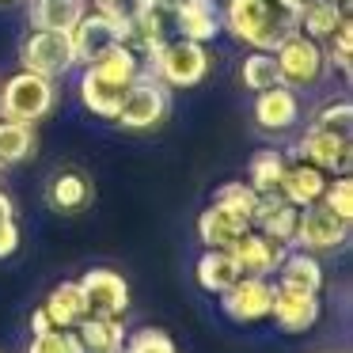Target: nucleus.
<instances>
[{
    "instance_id": "f8f14e48",
    "label": "nucleus",
    "mask_w": 353,
    "mask_h": 353,
    "mask_svg": "<svg viewBox=\"0 0 353 353\" xmlns=\"http://www.w3.org/2000/svg\"><path fill=\"white\" fill-rule=\"evenodd\" d=\"M319 292L289 289V285L274 281V304H270V319L277 323V330L285 334H304L319 323Z\"/></svg>"
},
{
    "instance_id": "4be33fe9",
    "label": "nucleus",
    "mask_w": 353,
    "mask_h": 353,
    "mask_svg": "<svg viewBox=\"0 0 353 353\" xmlns=\"http://www.w3.org/2000/svg\"><path fill=\"white\" fill-rule=\"evenodd\" d=\"M77 334L84 342V353H122L125 345V327L107 315H84L77 323Z\"/></svg>"
},
{
    "instance_id": "1a4fd4ad",
    "label": "nucleus",
    "mask_w": 353,
    "mask_h": 353,
    "mask_svg": "<svg viewBox=\"0 0 353 353\" xmlns=\"http://www.w3.org/2000/svg\"><path fill=\"white\" fill-rule=\"evenodd\" d=\"M270 304H274V285H270L266 277L239 274L236 281L221 292V312L228 315L232 323H239V327L270 319Z\"/></svg>"
},
{
    "instance_id": "6ab92c4d",
    "label": "nucleus",
    "mask_w": 353,
    "mask_h": 353,
    "mask_svg": "<svg viewBox=\"0 0 353 353\" xmlns=\"http://www.w3.org/2000/svg\"><path fill=\"white\" fill-rule=\"evenodd\" d=\"M247 228H251V221L243 213H236L228 205H216V201L209 209H201V216H198V236L205 247H232Z\"/></svg>"
},
{
    "instance_id": "cd10ccee",
    "label": "nucleus",
    "mask_w": 353,
    "mask_h": 353,
    "mask_svg": "<svg viewBox=\"0 0 353 353\" xmlns=\"http://www.w3.org/2000/svg\"><path fill=\"white\" fill-rule=\"evenodd\" d=\"M342 19H350V16H342L330 0H304V8H300V31H304L307 39L323 42V39H330V31H334Z\"/></svg>"
},
{
    "instance_id": "412c9836",
    "label": "nucleus",
    "mask_w": 353,
    "mask_h": 353,
    "mask_svg": "<svg viewBox=\"0 0 353 353\" xmlns=\"http://www.w3.org/2000/svg\"><path fill=\"white\" fill-rule=\"evenodd\" d=\"M42 307H46L50 323H54V327H61V330H72V327H77V323L88 315V304H84V289H80V281H61V285H54Z\"/></svg>"
},
{
    "instance_id": "c85d7f7f",
    "label": "nucleus",
    "mask_w": 353,
    "mask_h": 353,
    "mask_svg": "<svg viewBox=\"0 0 353 353\" xmlns=\"http://www.w3.org/2000/svg\"><path fill=\"white\" fill-rule=\"evenodd\" d=\"M239 80H243V88H251V92H266V88L281 84V72H277L274 54L254 50L251 57H243V65H239Z\"/></svg>"
},
{
    "instance_id": "ea45409f",
    "label": "nucleus",
    "mask_w": 353,
    "mask_h": 353,
    "mask_svg": "<svg viewBox=\"0 0 353 353\" xmlns=\"http://www.w3.org/2000/svg\"><path fill=\"white\" fill-rule=\"evenodd\" d=\"M285 4H289V8H296V12L304 8V0H285Z\"/></svg>"
},
{
    "instance_id": "58836bf2",
    "label": "nucleus",
    "mask_w": 353,
    "mask_h": 353,
    "mask_svg": "<svg viewBox=\"0 0 353 353\" xmlns=\"http://www.w3.org/2000/svg\"><path fill=\"white\" fill-rule=\"evenodd\" d=\"M179 4H183V0H148V8H156V12H168V16L179 8Z\"/></svg>"
},
{
    "instance_id": "9d476101",
    "label": "nucleus",
    "mask_w": 353,
    "mask_h": 353,
    "mask_svg": "<svg viewBox=\"0 0 353 353\" xmlns=\"http://www.w3.org/2000/svg\"><path fill=\"white\" fill-rule=\"evenodd\" d=\"M345 239H350V221L334 216L323 201L300 209V216H296V243L292 247H304V251L319 254V251H338V247H345Z\"/></svg>"
},
{
    "instance_id": "a878e982",
    "label": "nucleus",
    "mask_w": 353,
    "mask_h": 353,
    "mask_svg": "<svg viewBox=\"0 0 353 353\" xmlns=\"http://www.w3.org/2000/svg\"><path fill=\"white\" fill-rule=\"evenodd\" d=\"M92 201V183H88L80 171H61V175L50 183V205L57 213H80V209Z\"/></svg>"
},
{
    "instance_id": "5701e85b",
    "label": "nucleus",
    "mask_w": 353,
    "mask_h": 353,
    "mask_svg": "<svg viewBox=\"0 0 353 353\" xmlns=\"http://www.w3.org/2000/svg\"><path fill=\"white\" fill-rule=\"evenodd\" d=\"M88 12V0H34L31 4V23L39 31H65L80 23V16Z\"/></svg>"
},
{
    "instance_id": "0eeeda50",
    "label": "nucleus",
    "mask_w": 353,
    "mask_h": 353,
    "mask_svg": "<svg viewBox=\"0 0 353 353\" xmlns=\"http://www.w3.org/2000/svg\"><path fill=\"white\" fill-rule=\"evenodd\" d=\"M19 65L39 72V77L57 80L77 65V50H72V39L65 31H39L34 27L19 46Z\"/></svg>"
},
{
    "instance_id": "c9c22d12",
    "label": "nucleus",
    "mask_w": 353,
    "mask_h": 353,
    "mask_svg": "<svg viewBox=\"0 0 353 353\" xmlns=\"http://www.w3.org/2000/svg\"><path fill=\"white\" fill-rule=\"evenodd\" d=\"M145 8H148V0H95V12L118 19V23H130V19L141 16Z\"/></svg>"
},
{
    "instance_id": "72a5a7b5",
    "label": "nucleus",
    "mask_w": 353,
    "mask_h": 353,
    "mask_svg": "<svg viewBox=\"0 0 353 353\" xmlns=\"http://www.w3.org/2000/svg\"><path fill=\"white\" fill-rule=\"evenodd\" d=\"M323 205L330 209L334 216H342V221H350L353 224V179L350 175H338L334 183H327L323 186Z\"/></svg>"
},
{
    "instance_id": "7ed1b4c3",
    "label": "nucleus",
    "mask_w": 353,
    "mask_h": 353,
    "mask_svg": "<svg viewBox=\"0 0 353 353\" xmlns=\"http://www.w3.org/2000/svg\"><path fill=\"white\" fill-rule=\"evenodd\" d=\"M54 103H57L54 80L39 77L31 69H19L0 88V118H12V122H27V125L42 122L54 110Z\"/></svg>"
},
{
    "instance_id": "c756f323",
    "label": "nucleus",
    "mask_w": 353,
    "mask_h": 353,
    "mask_svg": "<svg viewBox=\"0 0 353 353\" xmlns=\"http://www.w3.org/2000/svg\"><path fill=\"white\" fill-rule=\"evenodd\" d=\"M330 46H327V65H338L342 77H350V65H353V16L342 19V23L330 31Z\"/></svg>"
},
{
    "instance_id": "ddd939ff",
    "label": "nucleus",
    "mask_w": 353,
    "mask_h": 353,
    "mask_svg": "<svg viewBox=\"0 0 353 353\" xmlns=\"http://www.w3.org/2000/svg\"><path fill=\"white\" fill-rule=\"evenodd\" d=\"M228 251H232V259H236L239 274H247V277H270V274H277V266H281V259H285V251H289V247L277 243V239H270L266 232H259V228H247L243 236L228 247Z\"/></svg>"
},
{
    "instance_id": "423d86ee",
    "label": "nucleus",
    "mask_w": 353,
    "mask_h": 353,
    "mask_svg": "<svg viewBox=\"0 0 353 353\" xmlns=\"http://www.w3.org/2000/svg\"><path fill=\"white\" fill-rule=\"evenodd\" d=\"M168 110H171L168 84L141 72V77L130 84V92H125L114 122L122 125V130H156V125L168 118Z\"/></svg>"
},
{
    "instance_id": "aec40b11",
    "label": "nucleus",
    "mask_w": 353,
    "mask_h": 353,
    "mask_svg": "<svg viewBox=\"0 0 353 353\" xmlns=\"http://www.w3.org/2000/svg\"><path fill=\"white\" fill-rule=\"evenodd\" d=\"M277 285H289V289H304V292H319L323 289V266L312 251L304 247H289L277 266Z\"/></svg>"
},
{
    "instance_id": "e433bc0d",
    "label": "nucleus",
    "mask_w": 353,
    "mask_h": 353,
    "mask_svg": "<svg viewBox=\"0 0 353 353\" xmlns=\"http://www.w3.org/2000/svg\"><path fill=\"white\" fill-rule=\"evenodd\" d=\"M16 251H19V228L16 216H8V221H0V259H8Z\"/></svg>"
},
{
    "instance_id": "39448f33",
    "label": "nucleus",
    "mask_w": 353,
    "mask_h": 353,
    "mask_svg": "<svg viewBox=\"0 0 353 353\" xmlns=\"http://www.w3.org/2000/svg\"><path fill=\"white\" fill-rule=\"evenodd\" d=\"M274 61H277V72H281V84H289L292 92L315 88L327 77V50H323V42L307 39L304 31L289 34V39L274 50Z\"/></svg>"
},
{
    "instance_id": "f257e3e1",
    "label": "nucleus",
    "mask_w": 353,
    "mask_h": 353,
    "mask_svg": "<svg viewBox=\"0 0 353 353\" xmlns=\"http://www.w3.org/2000/svg\"><path fill=\"white\" fill-rule=\"evenodd\" d=\"M221 23L232 31V39L274 54L289 34L300 31V12L285 0H228L221 8Z\"/></svg>"
},
{
    "instance_id": "f3484780",
    "label": "nucleus",
    "mask_w": 353,
    "mask_h": 353,
    "mask_svg": "<svg viewBox=\"0 0 353 353\" xmlns=\"http://www.w3.org/2000/svg\"><path fill=\"white\" fill-rule=\"evenodd\" d=\"M171 19H175V31L183 34V39H194V42H213L216 34H221V4L216 0H183L175 12H171Z\"/></svg>"
},
{
    "instance_id": "f03ea898",
    "label": "nucleus",
    "mask_w": 353,
    "mask_h": 353,
    "mask_svg": "<svg viewBox=\"0 0 353 353\" xmlns=\"http://www.w3.org/2000/svg\"><path fill=\"white\" fill-rule=\"evenodd\" d=\"M141 72L145 69H141L137 50H130L122 42V46H114L110 54H103L99 61H92L84 69V77H80V99H84V107L95 118H118V107H122L125 92H130V84Z\"/></svg>"
},
{
    "instance_id": "20e7f679",
    "label": "nucleus",
    "mask_w": 353,
    "mask_h": 353,
    "mask_svg": "<svg viewBox=\"0 0 353 353\" xmlns=\"http://www.w3.org/2000/svg\"><path fill=\"white\" fill-rule=\"evenodd\" d=\"M152 77L168 88H194L209 77V50L194 39H168L152 57Z\"/></svg>"
},
{
    "instance_id": "4c0bfd02",
    "label": "nucleus",
    "mask_w": 353,
    "mask_h": 353,
    "mask_svg": "<svg viewBox=\"0 0 353 353\" xmlns=\"http://www.w3.org/2000/svg\"><path fill=\"white\" fill-rule=\"evenodd\" d=\"M46 330H54L46 307H34V312H31V334H46Z\"/></svg>"
},
{
    "instance_id": "7c9ffc66",
    "label": "nucleus",
    "mask_w": 353,
    "mask_h": 353,
    "mask_svg": "<svg viewBox=\"0 0 353 353\" xmlns=\"http://www.w3.org/2000/svg\"><path fill=\"white\" fill-rule=\"evenodd\" d=\"M213 201L216 205H228V209H236V213H243L247 221H251V213H254V205H259V190H254L251 183H224V186H216V194H213Z\"/></svg>"
},
{
    "instance_id": "bb28decb",
    "label": "nucleus",
    "mask_w": 353,
    "mask_h": 353,
    "mask_svg": "<svg viewBox=\"0 0 353 353\" xmlns=\"http://www.w3.org/2000/svg\"><path fill=\"white\" fill-rule=\"evenodd\" d=\"M285 152H277V148H259V152L251 156V163H247V183L254 186L259 194H270L281 186V175H285Z\"/></svg>"
},
{
    "instance_id": "f704fd0d",
    "label": "nucleus",
    "mask_w": 353,
    "mask_h": 353,
    "mask_svg": "<svg viewBox=\"0 0 353 353\" xmlns=\"http://www.w3.org/2000/svg\"><path fill=\"white\" fill-rule=\"evenodd\" d=\"M122 353H179V350H175V342H171V334H163V330H156V327H145L122 345Z\"/></svg>"
},
{
    "instance_id": "2eb2a0df",
    "label": "nucleus",
    "mask_w": 353,
    "mask_h": 353,
    "mask_svg": "<svg viewBox=\"0 0 353 353\" xmlns=\"http://www.w3.org/2000/svg\"><path fill=\"white\" fill-rule=\"evenodd\" d=\"M300 122V99L289 84H274L254 92V125L262 133H285Z\"/></svg>"
},
{
    "instance_id": "a19ab883",
    "label": "nucleus",
    "mask_w": 353,
    "mask_h": 353,
    "mask_svg": "<svg viewBox=\"0 0 353 353\" xmlns=\"http://www.w3.org/2000/svg\"><path fill=\"white\" fill-rule=\"evenodd\" d=\"M0 4H12V0H0Z\"/></svg>"
},
{
    "instance_id": "dca6fc26",
    "label": "nucleus",
    "mask_w": 353,
    "mask_h": 353,
    "mask_svg": "<svg viewBox=\"0 0 353 353\" xmlns=\"http://www.w3.org/2000/svg\"><path fill=\"white\" fill-rule=\"evenodd\" d=\"M296 216H300L296 205H289L277 190H270V194H259V205L251 213V228H259L270 239L292 247L296 243Z\"/></svg>"
},
{
    "instance_id": "4468645a",
    "label": "nucleus",
    "mask_w": 353,
    "mask_h": 353,
    "mask_svg": "<svg viewBox=\"0 0 353 353\" xmlns=\"http://www.w3.org/2000/svg\"><path fill=\"white\" fill-rule=\"evenodd\" d=\"M296 156L307 163H315L319 171H338V175H350L353 163V145L350 137H338V133H327L319 125H307V133L300 137Z\"/></svg>"
},
{
    "instance_id": "b1692460",
    "label": "nucleus",
    "mask_w": 353,
    "mask_h": 353,
    "mask_svg": "<svg viewBox=\"0 0 353 353\" xmlns=\"http://www.w3.org/2000/svg\"><path fill=\"white\" fill-rule=\"evenodd\" d=\"M236 277H239V266H236L228 247H205V254L198 259V285L201 289L221 296Z\"/></svg>"
},
{
    "instance_id": "6e6552de",
    "label": "nucleus",
    "mask_w": 353,
    "mask_h": 353,
    "mask_svg": "<svg viewBox=\"0 0 353 353\" xmlns=\"http://www.w3.org/2000/svg\"><path fill=\"white\" fill-rule=\"evenodd\" d=\"M69 39H72V50H77V61L92 65L130 39V23H118V19L103 16V12H84L80 23L69 31Z\"/></svg>"
},
{
    "instance_id": "9b49d317",
    "label": "nucleus",
    "mask_w": 353,
    "mask_h": 353,
    "mask_svg": "<svg viewBox=\"0 0 353 353\" xmlns=\"http://www.w3.org/2000/svg\"><path fill=\"white\" fill-rule=\"evenodd\" d=\"M80 289H84V304H88V315H107V319H122L130 312V285H125L122 274L114 270H88L80 277Z\"/></svg>"
},
{
    "instance_id": "473e14b6",
    "label": "nucleus",
    "mask_w": 353,
    "mask_h": 353,
    "mask_svg": "<svg viewBox=\"0 0 353 353\" xmlns=\"http://www.w3.org/2000/svg\"><path fill=\"white\" fill-rule=\"evenodd\" d=\"M312 125H319V130H327V133H338V137H353V107H350V99H338V103L319 107V114H315Z\"/></svg>"
},
{
    "instance_id": "2f4dec72",
    "label": "nucleus",
    "mask_w": 353,
    "mask_h": 353,
    "mask_svg": "<svg viewBox=\"0 0 353 353\" xmlns=\"http://www.w3.org/2000/svg\"><path fill=\"white\" fill-rule=\"evenodd\" d=\"M27 353H84V342H80L77 327L72 330L54 327V330H46V334H34Z\"/></svg>"
},
{
    "instance_id": "a211bd4d",
    "label": "nucleus",
    "mask_w": 353,
    "mask_h": 353,
    "mask_svg": "<svg viewBox=\"0 0 353 353\" xmlns=\"http://www.w3.org/2000/svg\"><path fill=\"white\" fill-rule=\"evenodd\" d=\"M323 186H327V171H319L307 160H296V163H285V175H281L277 194H281L289 205L304 209V205H315V201L323 198Z\"/></svg>"
},
{
    "instance_id": "393cba45",
    "label": "nucleus",
    "mask_w": 353,
    "mask_h": 353,
    "mask_svg": "<svg viewBox=\"0 0 353 353\" xmlns=\"http://www.w3.org/2000/svg\"><path fill=\"white\" fill-rule=\"evenodd\" d=\"M39 141H34V125L0 118V168H16V163L31 160Z\"/></svg>"
}]
</instances>
